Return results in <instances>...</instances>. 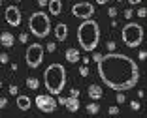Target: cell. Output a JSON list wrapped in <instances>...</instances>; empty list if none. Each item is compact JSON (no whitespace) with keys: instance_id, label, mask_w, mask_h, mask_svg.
<instances>
[{"instance_id":"8","label":"cell","mask_w":147,"mask_h":118,"mask_svg":"<svg viewBox=\"0 0 147 118\" xmlns=\"http://www.w3.org/2000/svg\"><path fill=\"white\" fill-rule=\"evenodd\" d=\"M92 13H94V6L91 2H78L72 8V15L78 19H91Z\"/></svg>"},{"instance_id":"27","label":"cell","mask_w":147,"mask_h":118,"mask_svg":"<svg viewBox=\"0 0 147 118\" xmlns=\"http://www.w3.org/2000/svg\"><path fill=\"white\" fill-rule=\"evenodd\" d=\"M138 58H140V60H145V58H147V52L145 51H140L138 52Z\"/></svg>"},{"instance_id":"26","label":"cell","mask_w":147,"mask_h":118,"mask_svg":"<svg viewBox=\"0 0 147 118\" xmlns=\"http://www.w3.org/2000/svg\"><path fill=\"white\" fill-rule=\"evenodd\" d=\"M132 15H134V11H132L130 8H126V11H125V17H126V19H130Z\"/></svg>"},{"instance_id":"18","label":"cell","mask_w":147,"mask_h":118,"mask_svg":"<svg viewBox=\"0 0 147 118\" xmlns=\"http://www.w3.org/2000/svg\"><path fill=\"white\" fill-rule=\"evenodd\" d=\"M100 111V105H96V103H89L87 105V113L89 114H96Z\"/></svg>"},{"instance_id":"15","label":"cell","mask_w":147,"mask_h":118,"mask_svg":"<svg viewBox=\"0 0 147 118\" xmlns=\"http://www.w3.org/2000/svg\"><path fill=\"white\" fill-rule=\"evenodd\" d=\"M17 107L21 111H28L30 109V97L28 96H17Z\"/></svg>"},{"instance_id":"2","label":"cell","mask_w":147,"mask_h":118,"mask_svg":"<svg viewBox=\"0 0 147 118\" xmlns=\"http://www.w3.org/2000/svg\"><path fill=\"white\" fill-rule=\"evenodd\" d=\"M78 41L83 51L92 52L98 47L100 41V26L92 19H83V23L78 26Z\"/></svg>"},{"instance_id":"39","label":"cell","mask_w":147,"mask_h":118,"mask_svg":"<svg viewBox=\"0 0 147 118\" xmlns=\"http://www.w3.org/2000/svg\"><path fill=\"white\" fill-rule=\"evenodd\" d=\"M15 2H21V0H15Z\"/></svg>"},{"instance_id":"34","label":"cell","mask_w":147,"mask_h":118,"mask_svg":"<svg viewBox=\"0 0 147 118\" xmlns=\"http://www.w3.org/2000/svg\"><path fill=\"white\" fill-rule=\"evenodd\" d=\"M100 56H102L100 52H94V56H92V60H94V62H98V60H100Z\"/></svg>"},{"instance_id":"40","label":"cell","mask_w":147,"mask_h":118,"mask_svg":"<svg viewBox=\"0 0 147 118\" xmlns=\"http://www.w3.org/2000/svg\"><path fill=\"white\" fill-rule=\"evenodd\" d=\"M0 6H2V0H0Z\"/></svg>"},{"instance_id":"5","label":"cell","mask_w":147,"mask_h":118,"mask_svg":"<svg viewBox=\"0 0 147 118\" xmlns=\"http://www.w3.org/2000/svg\"><path fill=\"white\" fill-rule=\"evenodd\" d=\"M121 38H123V41H125L126 47L136 49L143 41V28L138 25V23H128V25L121 30Z\"/></svg>"},{"instance_id":"22","label":"cell","mask_w":147,"mask_h":118,"mask_svg":"<svg viewBox=\"0 0 147 118\" xmlns=\"http://www.w3.org/2000/svg\"><path fill=\"white\" fill-rule=\"evenodd\" d=\"M117 103H125V94H123V92L117 94Z\"/></svg>"},{"instance_id":"20","label":"cell","mask_w":147,"mask_h":118,"mask_svg":"<svg viewBox=\"0 0 147 118\" xmlns=\"http://www.w3.org/2000/svg\"><path fill=\"white\" fill-rule=\"evenodd\" d=\"M0 62H2V64H8V62H9V56L6 54V52H2V54H0Z\"/></svg>"},{"instance_id":"35","label":"cell","mask_w":147,"mask_h":118,"mask_svg":"<svg viewBox=\"0 0 147 118\" xmlns=\"http://www.w3.org/2000/svg\"><path fill=\"white\" fill-rule=\"evenodd\" d=\"M142 0H128V4H132V6H136V4H140Z\"/></svg>"},{"instance_id":"32","label":"cell","mask_w":147,"mask_h":118,"mask_svg":"<svg viewBox=\"0 0 147 118\" xmlns=\"http://www.w3.org/2000/svg\"><path fill=\"white\" fill-rule=\"evenodd\" d=\"M9 94H17V86H15V84L9 86Z\"/></svg>"},{"instance_id":"1","label":"cell","mask_w":147,"mask_h":118,"mask_svg":"<svg viewBox=\"0 0 147 118\" xmlns=\"http://www.w3.org/2000/svg\"><path fill=\"white\" fill-rule=\"evenodd\" d=\"M98 64V75L104 81L106 86L113 88V90H130L138 84L140 79V70L138 64L130 56L121 54V52H108L102 54Z\"/></svg>"},{"instance_id":"11","label":"cell","mask_w":147,"mask_h":118,"mask_svg":"<svg viewBox=\"0 0 147 118\" xmlns=\"http://www.w3.org/2000/svg\"><path fill=\"white\" fill-rule=\"evenodd\" d=\"M53 32H55V38L59 39V41H64V39L68 38V26H66L64 23H59Z\"/></svg>"},{"instance_id":"24","label":"cell","mask_w":147,"mask_h":118,"mask_svg":"<svg viewBox=\"0 0 147 118\" xmlns=\"http://www.w3.org/2000/svg\"><path fill=\"white\" fill-rule=\"evenodd\" d=\"M145 15H147V9H145V8H140V9H138V17H142V19H143Z\"/></svg>"},{"instance_id":"12","label":"cell","mask_w":147,"mask_h":118,"mask_svg":"<svg viewBox=\"0 0 147 118\" xmlns=\"http://www.w3.org/2000/svg\"><path fill=\"white\" fill-rule=\"evenodd\" d=\"M47 8L51 11V15H59L62 11V2L61 0H47Z\"/></svg>"},{"instance_id":"29","label":"cell","mask_w":147,"mask_h":118,"mask_svg":"<svg viewBox=\"0 0 147 118\" xmlns=\"http://www.w3.org/2000/svg\"><path fill=\"white\" fill-rule=\"evenodd\" d=\"M130 107H132L134 111H138L140 109V103H138V101H130Z\"/></svg>"},{"instance_id":"28","label":"cell","mask_w":147,"mask_h":118,"mask_svg":"<svg viewBox=\"0 0 147 118\" xmlns=\"http://www.w3.org/2000/svg\"><path fill=\"white\" fill-rule=\"evenodd\" d=\"M6 103H8V97H0V109H4Z\"/></svg>"},{"instance_id":"6","label":"cell","mask_w":147,"mask_h":118,"mask_svg":"<svg viewBox=\"0 0 147 118\" xmlns=\"http://www.w3.org/2000/svg\"><path fill=\"white\" fill-rule=\"evenodd\" d=\"M25 58H26V64H28V68H32V70H34V68H38V66L43 62V47H42L40 43L28 45Z\"/></svg>"},{"instance_id":"10","label":"cell","mask_w":147,"mask_h":118,"mask_svg":"<svg viewBox=\"0 0 147 118\" xmlns=\"http://www.w3.org/2000/svg\"><path fill=\"white\" fill-rule=\"evenodd\" d=\"M59 103H62L70 113H76V111L79 109V99H78V97H74V96H70V97H62L61 96V97H59Z\"/></svg>"},{"instance_id":"31","label":"cell","mask_w":147,"mask_h":118,"mask_svg":"<svg viewBox=\"0 0 147 118\" xmlns=\"http://www.w3.org/2000/svg\"><path fill=\"white\" fill-rule=\"evenodd\" d=\"M108 113H109V114H117V113H119V107H109Z\"/></svg>"},{"instance_id":"36","label":"cell","mask_w":147,"mask_h":118,"mask_svg":"<svg viewBox=\"0 0 147 118\" xmlns=\"http://www.w3.org/2000/svg\"><path fill=\"white\" fill-rule=\"evenodd\" d=\"M38 4L40 6H47V0H38Z\"/></svg>"},{"instance_id":"4","label":"cell","mask_w":147,"mask_h":118,"mask_svg":"<svg viewBox=\"0 0 147 118\" xmlns=\"http://www.w3.org/2000/svg\"><path fill=\"white\" fill-rule=\"evenodd\" d=\"M28 30L36 38H45L51 32V21H49V17L43 11H36L28 19Z\"/></svg>"},{"instance_id":"16","label":"cell","mask_w":147,"mask_h":118,"mask_svg":"<svg viewBox=\"0 0 147 118\" xmlns=\"http://www.w3.org/2000/svg\"><path fill=\"white\" fill-rule=\"evenodd\" d=\"M66 60L76 64V62L79 60V51L78 49H68V51H66Z\"/></svg>"},{"instance_id":"30","label":"cell","mask_w":147,"mask_h":118,"mask_svg":"<svg viewBox=\"0 0 147 118\" xmlns=\"http://www.w3.org/2000/svg\"><path fill=\"white\" fill-rule=\"evenodd\" d=\"M26 39H28V36H26V34H21V36H19V41H21V43H26Z\"/></svg>"},{"instance_id":"33","label":"cell","mask_w":147,"mask_h":118,"mask_svg":"<svg viewBox=\"0 0 147 118\" xmlns=\"http://www.w3.org/2000/svg\"><path fill=\"white\" fill-rule=\"evenodd\" d=\"M70 96H74V97H78V96H79V90H78V88H74V90H72V94H70Z\"/></svg>"},{"instance_id":"38","label":"cell","mask_w":147,"mask_h":118,"mask_svg":"<svg viewBox=\"0 0 147 118\" xmlns=\"http://www.w3.org/2000/svg\"><path fill=\"white\" fill-rule=\"evenodd\" d=\"M117 2H123V0H117Z\"/></svg>"},{"instance_id":"19","label":"cell","mask_w":147,"mask_h":118,"mask_svg":"<svg viewBox=\"0 0 147 118\" xmlns=\"http://www.w3.org/2000/svg\"><path fill=\"white\" fill-rule=\"evenodd\" d=\"M79 73H81L83 77H87V75H89V68H87V64H83L81 68H79Z\"/></svg>"},{"instance_id":"17","label":"cell","mask_w":147,"mask_h":118,"mask_svg":"<svg viewBox=\"0 0 147 118\" xmlns=\"http://www.w3.org/2000/svg\"><path fill=\"white\" fill-rule=\"evenodd\" d=\"M26 86L30 88V90H38V88H40V81L36 77H28V79H26Z\"/></svg>"},{"instance_id":"21","label":"cell","mask_w":147,"mask_h":118,"mask_svg":"<svg viewBox=\"0 0 147 118\" xmlns=\"http://www.w3.org/2000/svg\"><path fill=\"white\" fill-rule=\"evenodd\" d=\"M106 47H108L109 52H113V51H115V41H108V45H106Z\"/></svg>"},{"instance_id":"25","label":"cell","mask_w":147,"mask_h":118,"mask_svg":"<svg viewBox=\"0 0 147 118\" xmlns=\"http://www.w3.org/2000/svg\"><path fill=\"white\" fill-rule=\"evenodd\" d=\"M47 51H49V52H55V51H57V45H55V43H47Z\"/></svg>"},{"instance_id":"14","label":"cell","mask_w":147,"mask_h":118,"mask_svg":"<svg viewBox=\"0 0 147 118\" xmlns=\"http://www.w3.org/2000/svg\"><path fill=\"white\" fill-rule=\"evenodd\" d=\"M87 94H89V97H91L92 101H96V99H100V97H102V88H100L98 84H91Z\"/></svg>"},{"instance_id":"23","label":"cell","mask_w":147,"mask_h":118,"mask_svg":"<svg viewBox=\"0 0 147 118\" xmlns=\"http://www.w3.org/2000/svg\"><path fill=\"white\" fill-rule=\"evenodd\" d=\"M108 15H109L111 19H115V15H117V9H115V8H109V9H108Z\"/></svg>"},{"instance_id":"3","label":"cell","mask_w":147,"mask_h":118,"mask_svg":"<svg viewBox=\"0 0 147 118\" xmlns=\"http://www.w3.org/2000/svg\"><path fill=\"white\" fill-rule=\"evenodd\" d=\"M43 84L51 96H59L66 84V70L62 64H51L43 73Z\"/></svg>"},{"instance_id":"37","label":"cell","mask_w":147,"mask_h":118,"mask_svg":"<svg viewBox=\"0 0 147 118\" xmlns=\"http://www.w3.org/2000/svg\"><path fill=\"white\" fill-rule=\"evenodd\" d=\"M96 2H98V4H106V2H108V0H96Z\"/></svg>"},{"instance_id":"7","label":"cell","mask_w":147,"mask_h":118,"mask_svg":"<svg viewBox=\"0 0 147 118\" xmlns=\"http://www.w3.org/2000/svg\"><path fill=\"white\" fill-rule=\"evenodd\" d=\"M34 103L42 113H53V111L57 109V101L53 99L51 94H38L36 99H34Z\"/></svg>"},{"instance_id":"9","label":"cell","mask_w":147,"mask_h":118,"mask_svg":"<svg viewBox=\"0 0 147 118\" xmlns=\"http://www.w3.org/2000/svg\"><path fill=\"white\" fill-rule=\"evenodd\" d=\"M4 19L8 21V25L11 26H19L21 25V11H19L17 6H8L4 13Z\"/></svg>"},{"instance_id":"13","label":"cell","mask_w":147,"mask_h":118,"mask_svg":"<svg viewBox=\"0 0 147 118\" xmlns=\"http://www.w3.org/2000/svg\"><path fill=\"white\" fill-rule=\"evenodd\" d=\"M13 41H15V38H13L11 32H2L0 34V43L4 45V47H13Z\"/></svg>"}]
</instances>
